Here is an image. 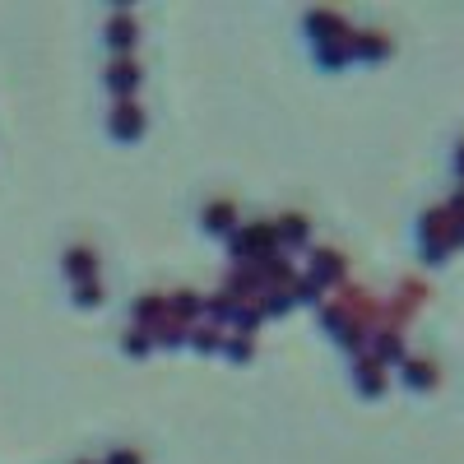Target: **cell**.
Listing matches in <instances>:
<instances>
[{"label":"cell","mask_w":464,"mask_h":464,"mask_svg":"<svg viewBox=\"0 0 464 464\" xmlns=\"http://www.w3.org/2000/svg\"><path fill=\"white\" fill-rule=\"evenodd\" d=\"M400 381L409 385V391H432V385L441 381V367L432 353H404L400 358Z\"/></svg>","instance_id":"cell-1"},{"label":"cell","mask_w":464,"mask_h":464,"mask_svg":"<svg viewBox=\"0 0 464 464\" xmlns=\"http://www.w3.org/2000/svg\"><path fill=\"white\" fill-rule=\"evenodd\" d=\"M395 52V43H391V33L385 28H358L353 33V56H362V61H385Z\"/></svg>","instance_id":"cell-2"},{"label":"cell","mask_w":464,"mask_h":464,"mask_svg":"<svg viewBox=\"0 0 464 464\" xmlns=\"http://www.w3.org/2000/svg\"><path fill=\"white\" fill-rule=\"evenodd\" d=\"M353 381H358V391H362V395H381V391H385V362L372 358V353H358V362H353Z\"/></svg>","instance_id":"cell-3"},{"label":"cell","mask_w":464,"mask_h":464,"mask_svg":"<svg viewBox=\"0 0 464 464\" xmlns=\"http://www.w3.org/2000/svg\"><path fill=\"white\" fill-rule=\"evenodd\" d=\"M446 209H450V218H455V223H464V186H455L450 196H446Z\"/></svg>","instance_id":"cell-4"},{"label":"cell","mask_w":464,"mask_h":464,"mask_svg":"<svg viewBox=\"0 0 464 464\" xmlns=\"http://www.w3.org/2000/svg\"><path fill=\"white\" fill-rule=\"evenodd\" d=\"M450 172H455V181L464 186V135H459L455 149H450Z\"/></svg>","instance_id":"cell-5"}]
</instances>
